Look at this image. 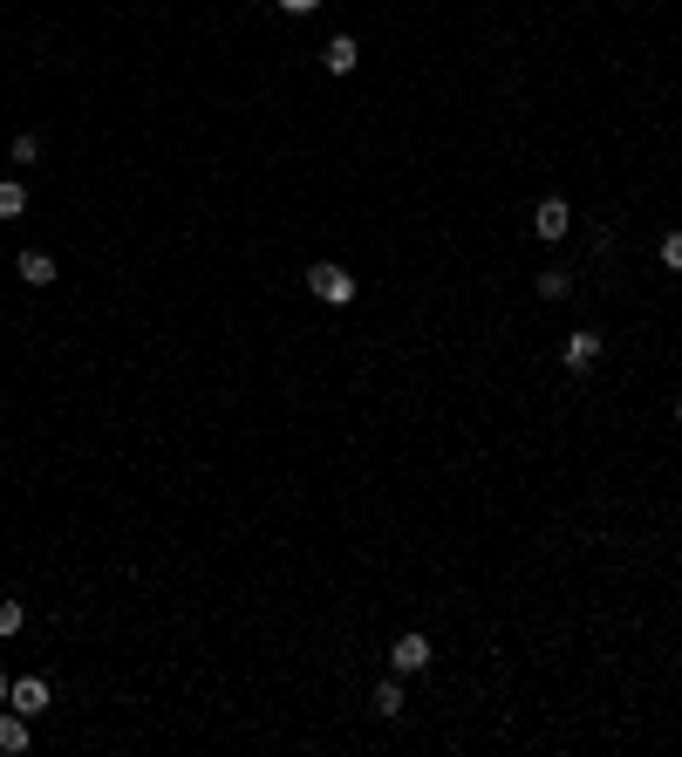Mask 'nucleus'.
<instances>
[{
    "label": "nucleus",
    "instance_id": "f257e3e1",
    "mask_svg": "<svg viewBox=\"0 0 682 757\" xmlns=\"http://www.w3.org/2000/svg\"><path fill=\"white\" fill-rule=\"evenodd\" d=\"M307 287H314V301H328V307H348V301H355V273H341L335 260H314V266H307Z\"/></svg>",
    "mask_w": 682,
    "mask_h": 757
},
{
    "label": "nucleus",
    "instance_id": "f03ea898",
    "mask_svg": "<svg viewBox=\"0 0 682 757\" xmlns=\"http://www.w3.org/2000/svg\"><path fill=\"white\" fill-rule=\"evenodd\" d=\"M567 226H573L567 198H539V212H532V232H539V239H567Z\"/></svg>",
    "mask_w": 682,
    "mask_h": 757
},
{
    "label": "nucleus",
    "instance_id": "7ed1b4c3",
    "mask_svg": "<svg viewBox=\"0 0 682 757\" xmlns=\"http://www.w3.org/2000/svg\"><path fill=\"white\" fill-rule=\"evenodd\" d=\"M7 703H14L21 717H41V710H48V682H41V676H21L14 689H7Z\"/></svg>",
    "mask_w": 682,
    "mask_h": 757
},
{
    "label": "nucleus",
    "instance_id": "20e7f679",
    "mask_svg": "<svg viewBox=\"0 0 682 757\" xmlns=\"http://www.w3.org/2000/svg\"><path fill=\"white\" fill-rule=\"evenodd\" d=\"M389 662H396V676H417V669H430V642L423 635H403V642L389 648Z\"/></svg>",
    "mask_w": 682,
    "mask_h": 757
},
{
    "label": "nucleus",
    "instance_id": "39448f33",
    "mask_svg": "<svg viewBox=\"0 0 682 757\" xmlns=\"http://www.w3.org/2000/svg\"><path fill=\"white\" fill-rule=\"evenodd\" d=\"M594 362H601V335H587V328L567 335V369H573V376H587Z\"/></svg>",
    "mask_w": 682,
    "mask_h": 757
},
{
    "label": "nucleus",
    "instance_id": "423d86ee",
    "mask_svg": "<svg viewBox=\"0 0 682 757\" xmlns=\"http://www.w3.org/2000/svg\"><path fill=\"white\" fill-rule=\"evenodd\" d=\"M321 62H328V76H348V69L362 62V48H355V41H348V35H335V41H328V48H321Z\"/></svg>",
    "mask_w": 682,
    "mask_h": 757
},
{
    "label": "nucleus",
    "instance_id": "0eeeda50",
    "mask_svg": "<svg viewBox=\"0 0 682 757\" xmlns=\"http://www.w3.org/2000/svg\"><path fill=\"white\" fill-rule=\"evenodd\" d=\"M28 751V717L14 710V717H0V757H21Z\"/></svg>",
    "mask_w": 682,
    "mask_h": 757
},
{
    "label": "nucleus",
    "instance_id": "6e6552de",
    "mask_svg": "<svg viewBox=\"0 0 682 757\" xmlns=\"http://www.w3.org/2000/svg\"><path fill=\"white\" fill-rule=\"evenodd\" d=\"M14 273H21L28 287H48V280H55V260H48V253H21V266H14Z\"/></svg>",
    "mask_w": 682,
    "mask_h": 757
},
{
    "label": "nucleus",
    "instance_id": "1a4fd4ad",
    "mask_svg": "<svg viewBox=\"0 0 682 757\" xmlns=\"http://www.w3.org/2000/svg\"><path fill=\"white\" fill-rule=\"evenodd\" d=\"M28 212V191L21 185H0V219H21Z\"/></svg>",
    "mask_w": 682,
    "mask_h": 757
},
{
    "label": "nucleus",
    "instance_id": "9d476101",
    "mask_svg": "<svg viewBox=\"0 0 682 757\" xmlns=\"http://www.w3.org/2000/svg\"><path fill=\"white\" fill-rule=\"evenodd\" d=\"M396 710H403V689H396V682H382V689H376V717H396Z\"/></svg>",
    "mask_w": 682,
    "mask_h": 757
},
{
    "label": "nucleus",
    "instance_id": "9b49d317",
    "mask_svg": "<svg viewBox=\"0 0 682 757\" xmlns=\"http://www.w3.org/2000/svg\"><path fill=\"white\" fill-rule=\"evenodd\" d=\"M21 621H28L21 601H0V635H21Z\"/></svg>",
    "mask_w": 682,
    "mask_h": 757
},
{
    "label": "nucleus",
    "instance_id": "f8f14e48",
    "mask_svg": "<svg viewBox=\"0 0 682 757\" xmlns=\"http://www.w3.org/2000/svg\"><path fill=\"white\" fill-rule=\"evenodd\" d=\"M662 266H676V273H682V232H669V239H662Z\"/></svg>",
    "mask_w": 682,
    "mask_h": 757
},
{
    "label": "nucleus",
    "instance_id": "ddd939ff",
    "mask_svg": "<svg viewBox=\"0 0 682 757\" xmlns=\"http://www.w3.org/2000/svg\"><path fill=\"white\" fill-rule=\"evenodd\" d=\"M280 7H287V14H314L321 0H280Z\"/></svg>",
    "mask_w": 682,
    "mask_h": 757
},
{
    "label": "nucleus",
    "instance_id": "4468645a",
    "mask_svg": "<svg viewBox=\"0 0 682 757\" xmlns=\"http://www.w3.org/2000/svg\"><path fill=\"white\" fill-rule=\"evenodd\" d=\"M0 703H7V676H0Z\"/></svg>",
    "mask_w": 682,
    "mask_h": 757
},
{
    "label": "nucleus",
    "instance_id": "2eb2a0df",
    "mask_svg": "<svg viewBox=\"0 0 682 757\" xmlns=\"http://www.w3.org/2000/svg\"><path fill=\"white\" fill-rule=\"evenodd\" d=\"M676 417H682V410H676Z\"/></svg>",
    "mask_w": 682,
    "mask_h": 757
}]
</instances>
